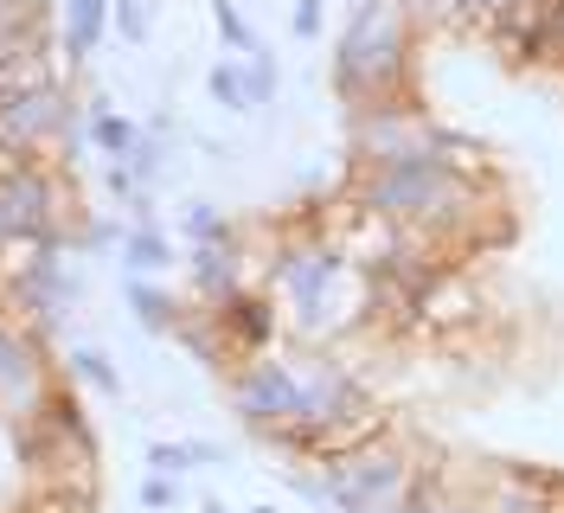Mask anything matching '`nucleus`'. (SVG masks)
Instances as JSON below:
<instances>
[{
	"label": "nucleus",
	"mask_w": 564,
	"mask_h": 513,
	"mask_svg": "<svg viewBox=\"0 0 564 513\" xmlns=\"http://www.w3.org/2000/svg\"><path fill=\"white\" fill-rule=\"evenodd\" d=\"M411 7L404 0H359L334 52V90L366 116V109H391L411 103Z\"/></svg>",
	"instance_id": "1"
},
{
	"label": "nucleus",
	"mask_w": 564,
	"mask_h": 513,
	"mask_svg": "<svg viewBox=\"0 0 564 513\" xmlns=\"http://www.w3.org/2000/svg\"><path fill=\"white\" fill-rule=\"evenodd\" d=\"M411 456L386 437H372L366 449H352V456H340V462H327V475H302L295 488L302 494H321V501H334L340 513H386L404 488H411Z\"/></svg>",
	"instance_id": "2"
},
{
	"label": "nucleus",
	"mask_w": 564,
	"mask_h": 513,
	"mask_svg": "<svg viewBox=\"0 0 564 513\" xmlns=\"http://www.w3.org/2000/svg\"><path fill=\"white\" fill-rule=\"evenodd\" d=\"M70 186L45 161H13L0 173V238H58Z\"/></svg>",
	"instance_id": "3"
},
{
	"label": "nucleus",
	"mask_w": 564,
	"mask_h": 513,
	"mask_svg": "<svg viewBox=\"0 0 564 513\" xmlns=\"http://www.w3.org/2000/svg\"><path fill=\"white\" fill-rule=\"evenodd\" d=\"M231 410L257 424L263 437H282L302 417V360H270L257 353L245 366H231Z\"/></svg>",
	"instance_id": "4"
},
{
	"label": "nucleus",
	"mask_w": 564,
	"mask_h": 513,
	"mask_svg": "<svg viewBox=\"0 0 564 513\" xmlns=\"http://www.w3.org/2000/svg\"><path fill=\"white\" fill-rule=\"evenodd\" d=\"M52 392H58V385H52V373H45L39 334L7 314V321H0V405H7V417H13V430L39 424L45 405H52Z\"/></svg>",
	"instance_id": "5"
},
{
	"label": "nucleus",
	"mask_w": 564,
	"mask_h": 513,
	"mask_svg": "<svg viewBox=\"0 0 564 513\" xmlns=\"http://www.w3.org/2000/svg\"><path fill=\"white\" fill-rule=\"evenodd\" d=\"M70 90L65 84H45V90H20V97H0V148L20 154V161H39L45 141L70 136Z\"/></svg>",
	"instance_id": "6"
},
{
	"label": "nucleus",
	"mask_w": 564,
	"mask_h": 513,
	"mask_svg": "<svg viewBox=\"0 0 564 513\" xmlns=\"http://www.w3.org/2000/svg\"><path fill=\"white\" fill-rule=\"evenodd\" d=\"M206 314H212V328H218V346L238 353V366L257 360V353H270V341H276V328H282L276 302L263 289H245V296H231L225 308H206Z\"/></svg>",
	"instance_id": "7"
},
{
	"label": "nucleus",
	"mask_w": 564,
	"mask_h": 513,
	"mask_svg": "<svg viewBox=\"0 0 564 513\" xmlns=\"http://www.w3.org/2000/svg\"><path fill=\"white\" fill-rule=\"evenodd\" d=\"M545 13H552V0H494V13H488L494 52L507 65H532L539 45H545Z\"/></svg>",
	"instance_id": "8"
},
{
	"label": "nucleus",
	"mask_w": 564,
	"mask_h": 513,
	"mask_svg": "<svg viewBox=\"0 0 564 513\" xmlns=\"http://www.w3.org/2000/svg\"><path fill=\"white\" fill-rule=\"evenodd\" d=\"M186 270H193V289H199V296H206L212 308H225L231 296H245V250H238V238L193 244Z\"/></svg>",
	"instance_id": "9"
},
{
	"label": "nucleus",
	"mask_w": 564,
	"mask_h": 513,
	"mask_svg": "<svg viewBox=\"0 0 564 513\" xmlns=\"http://www.w3.org/2000/svg\"><path fill=\"white\" fill-rule=\"evenodd\" d=\"M109 7H116V0H65V65H84V58L104 45Z\"/></svg>",
	"instance_id": "10"
},
{
	"label": "nucleus",
	"mask_w": 564,
	"mask_h": 513,
	"mask_svg": "<svg viewBox=\"0 0 564 513\" xmlns=\"http://www.w3.org/2000/svg\"><path fill=\"white\" fill-rule=\"evenodd\" d=\"M90 141L109 154V168H129V154H135V122L129 116H116V109H90Z\"/></svg>",
	"instance_id": "11"
},
{
	"label": "nucleus",
	"mask_w": 564,
	"mask_h": 513,
	"mask_svg": "<svg viewBox=\"0 0 564 513\" xmlns=\"http://www.w3.org/2000/svg\"><path fill=\"white\" fill-rule=\"evenodd\" d=\"M122 250H129V276H141V282H148L154 270H167V264H174V244H167V232H154V225H135Z\"/></svg>",
	"instance_id": "12"
},
{
	"label": "nucleus",
	"mask_w": 564,
	"mask_h": 513,
	"mask_svg": "<svg viewBox=\"0 0 564 513\" xmlns=\"http://www.w3.org/2000/svg\"><path fill=\"white\" fill-rule=\"evenodd\" d=\"M129 302H135V321L148 328V334H174L180 328V308L154 289V282H141V276H129Z\"/></svg>",
	"instance_id": "13"
},
{
	"label": "nucleus",
	"mask_w": 564,
	"mask_h": 513,
	"mask_svg": "<svg viewBox=\"0 0 564 513\" xmlns=\"http://www.w3.org/2000/svg\"><path fill=\"white\" fill-rule=\"evenodd\" d=\"M212 97L225 103V109H250V84H245V58L238 65H212Z\"/></svg>",
	"instance_id": "14"
},
{
	"label": "nucleus",
	"mask_w": 564,
	"mask_h": 513,
	"mask_svg": "<svg viewBox=\"0 0 564 513\" xmlns=\"http://www.w3.org/2000/svg\"><path fill=\"white\" fill-rule=\"evenodd\" d=\"M212 20H218V39H225V45H231V52H263V45H257V39H250V26H245V13H238V7H231V0H212Z\"/></svg>",
	"instance_id": "15"
},
{
	"label": "nucleus",
	"mask_w": 564,
	"mask_h": 513,
	"mask_svg": "<svg viewBox=\"0 0 564 513\" xmlns=\"http://www.w3.org/2000/svg\"><path fill=\"white\" fill-rule=\"evenodd\" d=\"M148 462H154V475H186V469H193V462H206V449L199 443H154L148 449Z\"/></svg>",
	"instance_id": "16"
},
{
	"label": "nucleus",
	"mask_w": 564,
	"mask_h": 513,
	"mask_svg": "<svg viewBox=\"0 0 564 513\" xmlns=\"http://www.w3.org/2000/svg\"><path fill=\"white\" fill-rule=\"evenodd\" d=\"M20 513H97V501L90 494H58V488H33Z\"/></svg>",
	"instance_id": "17"
},
{
	"label": "nucleus",
	"mask_w": 564,
	"mask_h": 513,
	"mask_svg": "<svg viewBox=\"0 0 564 513\" xmlns=\"http://www.w3.org/2000/svg\"><path fill=\"white\" fill-rule=\"evenodd\" d=\"M70 373L84 378V385H97V392H109V398L122 392V378H116V366H109L104 353H70Z\"/></svg>",
	"instance_id": "18"
},
{
	"label": "nucleus",
	"mask_w": 564,
	"mask_h": 513,
	"mask_svg": "<svg viewBox=\"0 0 564 513\" xmlns=\"http://www.w3.org/2000/svg\"><path fill=\"white\" fill-rule=\"evenodd\" d=\"M245 84H250V109L270 103L276 97V58H270V52H250L245 58Z\"/></svg>",
	"instance_id": "19"
},
{
	"label": "nucleus",
	"mask_w": 564,
	"mask_h": 513,
	"mask_svg": "<svg viewBox=\"0 0 564 513\" xmlns=\"http://www.w3.org/2000/svg\"><path fill=\"white\" fill-rule=\"evenodd\" d=\"M186 238H193V244H218V238H231V225H225V212L193 205V212H186Z\"/></svg>",
	"instance_id": "20"
},
{
	"label": "nucleus",
	"mask_w": 564,
	"mask_h": 513,
	"mask_svg": "<svg viewBox=\"0 0 564 513\" xmlns=\"http://www.w3.org/2000/svg\"><path fill=\"white\" fill-rule=\"evenodd\" d=\"M539 58L564 71V0H552V13H545V45H539Z\"/></svg>",
	"instance_id": "21"
},
{
	"label": "nucleus",
	"mask_w": 564,
	"mask_h": 513,
	"mask_svg": "<svg viewBox=\"0 0 564 513\" xmlns=\"http://www.w3.org/2000/svg\"><path fill=\"white\" fill-rule=\"evenodd\" d=\"M109 13H116V26H122V39H148V13H141V0H116Z\"/></svg>",
	"instance_id": "22"
},
{
	"label": "nucleus",
	"mask_w": 564,
	"mask_h": 513,
	"mask_svg": "<svg viewBox=\"0 0 564 513\" xmlns=\"http://www.w3.org/2000/svg\"><path fill=\"white\" fill-rule=\"evenodd\" d=\"M141 507H148V513H167V507H174V481H167V475H148V481H141Z\"/></svg>",
	"instance_id": "23"
},
{
	"label": "nucleus",
	"mask_w": 564,
	"mask_h": 513,
	"mask_svg": "<svg viewBox=\"0 0 564 513\" xmlns=\"http://www.w3.org/2000/svg\"><path fill=\"white\" fill-rule=\"evenodd\" d=\"M321 20H327V0H302V7H295V33L302 39H315Z\"/></svg>",
	"instance_id": "24"
},
{
	"label": "nucleus",
	"mask_w": 564,
	"mask_h": 513,
	"mask_svg": "<svg viewBox=\"0 0 564 513\" xmlns=\"http://www.w3.org/2000/svg\"><path fill=\"white\" fill-rule=\"evenodd\" d=\"M436 513H481V507H475V501H462V494H443V507H436Z\"/></svg>",
	"instance_id": "25"
},
{
	"label": "nucleus",
	"mask_w": 564,
	"mask_h": 513,
	"mask_svg": "<svg viewBox=\"0 0 564 513\" xmlns=\"http://www.w3.org/2000/svg\"><path fill=\"white\" fill-rule=\"evenodd\" d=\"M257 513H270V507H257Z\"/></svg>",
	"instance_id": "26"
}]
</instances>
